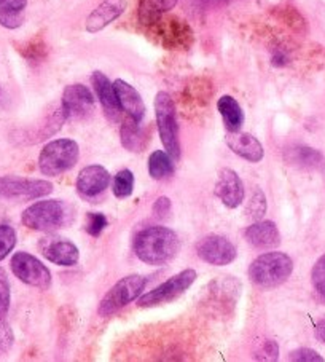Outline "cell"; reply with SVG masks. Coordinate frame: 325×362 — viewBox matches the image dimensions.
<instances>
[{
    "instance_id": "1",
    "label": "cell",
    "mask_w": 325,
    "mask_h": 362,
    "mask_svg": "<svg viewBox=\"0 0 325 362\" xmlns=\"http://www.w3.org/2000/svg\"><path fill=\"white\" fill-rule=\"evenodd\" d=\"M180 243L174 230L161 226L141 230L134 238L137 259L147 265L160 267L171 262L179 252Z\"/></svg>"
},
{
    "instance_id": "2",
    "label": "cell",
    "mask_w": 325,
    "mask_h": 362,
    "mask_svg": "<svg viewBox=\"0 0 325 362\" xmlns=\"http://www.w3.org/2000/svg\"><path fill=\"white\" fill-rule=\"evenodd\" d=\"M75 219L73 208L64 199H42L24 209L21 222L35 232H54L67 228Z\"/></svg>"
},
{
    "instance_id": "3",
    "label": "cell",
    "mask_w": 325,
    "mask_h": 362,
    "mask_svg": "<svg viewBox=\"0 0 325 362\" xmlns=\"http://www.w3.org/2000/svg\"><path fill=\"white\" fill-rule=\"evenodd\" d=\"M293 272V262L285 252H265L249 267V278L260 289H274L284 284Z\"/></svg>"
},
{
    "instance_id": "4",
    "label": "cell",
    "mask_w": 325,
    "mask_h": 362,
    "mask_svg": "<svg viewBox=\"0 0 325 362\" xmlns=\"http://www.w3.org/2000/svg\"><path fill=\"white\" fill-rule=\"evenodd\" d=\"M155 118L158 127L160 139L165 151L171 155L174 161L180 158V139H179V124L176 115V104L170 93L160 91L155 96Z\"/></svg>"
},
{
    "instance_id": "5",
    "label": "cell",
    "mask_w": 325,
    "mask_h": 362,
    "mask_svg": "<svg viewBox=\"0 0 325 362\" xmlns=\"http://www.w3.org/2000/svg\"><path fill=\"white\" fill-rule=\"evenodd\" d=\"M80 147L73 139H54L42 148L39 168L43 176L58 177L77 165Z\"/></svg>"
},
{
    "instance_id": "6",
    "label": "cell",
    "mask_w": 325,
    "mask_h": 362,
    "mask_svg": "<svg viewBox=\"0 0 325 362\" xmlns=\"http://www.w3.org/2000/svg\"><path fill=\"white\" fill-rule=\"evenodd\" d=\"M146 286L147 278L141 276V274H129L126 278H122L115 286H112V289L99 303V316L114 315L131 302L137 300L142 296V291L146 289Z\"/></svg>"
},
{
    "instance_id": "7",
    "label": "cell",
    "mask_w": 325,
    "mask_h": 362,
    "mask_svg": "<svg viewBox=\"0 0 325 362\" xmlns=\"http://www.w3.org/2000/svg\"><path fill=\"white\" fill-rule=\"evenodd\" d=\"M53 192V184L43 179H26L18 176L0 177V202H32Z\"/></svg>"
},
{
    "instance_id": "8",
    "label": "cell",
    "mask_w": 325,
    "mask_h": 362,
    "mask_svg": "<svg viewBox=\"0 0 325 362\" xmlns=\"http://www.w3.org/2000/svg\"><path fill=\"white\" fill-rule=\"evenodd\" d=\"M196 272L193 268H187V270L177 273L176 276L170 278L165 283L155 287L153 291L147 292V294L141 296L137 298V307L141 308H150V307H160V305L170 303L176 300L177 297L189 291L191 284L196 281Z\"/></svg>"
},
{
    "instance_id": "9",
    "label": "cell",
    "mask_w": 325,
    "mask_h": 362,
    "mask_svg": "<svg viewBox=\"0 0 325 362\" xmlns=\"http://www.w3.org/2000/svg\"><path fill=\"white\" fill-rule=\"evenodd\" d=\"M11 272L21 283L45 291L52 286V273L35 255L29 252H16L10 260Z\"/></svg>"
},
{
    "instance_id": "10",
    "label": "cell",
    "mask_w": 325,
    "mask_h": 362,
    "mask_svg": "<svg viewBox=\"0 0 325 362\" xmlns=\"http://www.w3.org/2000/svg\"><path fill=\"white\" fill-rule=\"evenodd\" d=\"M196 254L206 264L214 267L230 265L237 257L236 246L222 235H206L196 243Z\"/></svg>"
},
{
    "instance_id": "11",
    "label": "cell",
    "mask_w": 325,
    "mask_h": 362,
    "mask_svg": "<svg viewBox=\"0 0 325 362\" xmlns=\"http://www.w3.org/2000/svg\"><path fill=\"white\" fill-rule=\"evenodd\" d=\"M95 96L88 86L81 83L69 85L64 88L61 99V110L67 118H83L95 109Z\"/></svg>"
},
{
    "instance_id": "12",
    "label": "cell",
    "mask_w": 325,
    "mask_h": 362,
    "mask_svg": "<svg viewBox=\"0 0 325 362\" xmlns=\"http://www.w3.org/2000/svg\"><path fill=\"white\" fill-rule=\"evenodd\" d=\"M110 180V173L104 166L90 165L78 173L75 187L83 198H95L109 189Z\"/></svg>"
},
{
    "instance_id": "13",
    "label": "cell",
    "mask_w": 325,
    "mask_h": 362,
    "mask_svg": "<svg viewBox=\"0 0 325 362\" xmlns=\"http://www.w3.org/2000/svg\"><path fill=\"white\" fill-rule=\"evenodd\" d=\"M215 195L228 209L240 208V204L244 202V184L237 173L231 168H223L218 173Z\"/></svg>"
},
{
    "instance_id": "14",
    "label": "cell",
    "mask_w": 325,
    "mask_h": 362,
    "mask_svg": "<svg viewBox=\"0 0 325 362\" xmlns=\"http://www.w3.org/2000/svg\"><path fill=\"white\" fill-rule=\"evenodd\" d=\"M40 251L48 262L59 267H73L78 264L80 251L72 241L64 238H43Z\"/></svg>"
},
{
    "instance_id": "15",
    "label": "cell",
    "mask_w": 325,
    "mask_h": 362,
    "mask_svg": "<svg viewBox=\"0 0 325 362\" xmlns=\"http://www.w3.org/2000/svg\"><path fill=\"white\" fill-rule=\"evenodd\" d=\"M225 142L230 147V151L237 157L251 161V163H260L265 157V148L257 137L242 133V131H228L225 136Z\"/></svg>"
},
{
    "instance_id": "16",
    "label": "cell",
    "mask_w": 325,
    "mask_h": 362,
    "mask_svg": "<svg viewBox=\"0 0 325 362\" xmlns=\"http://www.w3.org/2000/svg\"><path fill=\"white\" fill-rule=\"evenodd\" d=\"M124 10H126V0H102L86 18L85 29L90 34H96L117 21L124 13Z\"/></svg>"
},
{
    "instance_id": "17",
    "label": "cell",
    "mask_w": 325,
    "mask_h": 362,
    "mask_svg": "<svg viewBox=\"0 0 325 362\" xmlns=\"http://www.w3.org/2000/svg\"><path fill=\"white\" fill-rule=\"evenodd\" d=\"M118 103H120V107L123 112H126L129 118H133L134 122L141 123L142 118L146 117V104H143V99L139 95L133 85L124 82L122 78H117L114 82Z\"/></svg>"
},
{
    "instance_id": "18",
    "label": "cell",
    "mask_w": 325,
    "mask_h": 362,
    "mask_svg": "<svg viewBox=\"0 0 325 362\" xmlns=\"http://www.w3.org/2000/svg\"><path fill=\"white\" fill-rule=\"evenodd\" d=\"M244 238L249 245L257 249L276 247L280 243V233L276 223L271 221H257L244 232Z\"/></svg>"
},
{
    "instance_id": "19",
    "label": "cell",
    "mask_w": 325,
    "mask_h": 362,
    "mask_svg": "<svg viewBox=\"0 0 325 362\" xmlns=\"http://www.w3.org/2000/svg\"><path fill=\"white\" fill-rule=\"evenodd\" d=\"M91 82H93V86H95L96 96L99 99V103H101V105L104 107V110L107 112V115L117 118L118 114H120L122 107H120V103H118L114 83H112L110 80L105 77V74L99 72V71L93 74Z\"/></svg>"
},
{
    "instance_id": "20",
    "label": "cell",
    "mask_w": 325,
    "mask_h": 362,
    "mask_svg": "<svg viewBox=\"0 0 325 362\" xmlns=\"http://www.w3.org/2000/svg\"><path fill=\"white\" fill-rule=\"evenodd\" d=\"M285 160L289 161V165L303 168V170H321L325 163L324 155L317 148L308 146L290 147L285 153Z\"/></svg>"
},
{
    "instance_id": "21",
    "label": "cell",
    "mask_w": 325,
    "mask_h": 362,
    "mask_svg": "<svg viewBox=\"0 0 325 362\" xmlns=\"http://www.w3.org/2000/svg\"><path fill=\"white\" fill-rule=\"evenodd\" d=\"M28 0H0V26L5 29H18L26 18Z\"/></svg>"
},
{
    "instance_id": "22",
    "label": "cell",
    "mask_w": 325,
    "mask_h": 362,
    "mask_svg": "<svg viewBox=\"0 0 325 362\" xmlns=\"http://www.w3.org/2000/svg\"><path fill=\"white\" fill-rule=\"evenodd\" d=\"M155 28H160L162 39H165V43L172 47H185L189 45L191 40V30L187 26L185 23L179 21V20H170L162 24V20L156 24Z\"/></svg>"
},
{
    "instance_id": "23",
    "label": "cell",
    "mask_w": 325,
    "mask_h": 362,
    "mask_svg": "<svg viewBox=\"0 0 325 362\" xmlns=\"http://www.w3.org/2000/svg\"><path fill=\"white\" fill-rule=\"evenodd\" d=\"M217 109L223 118L227 131H240L244 124V112L233 96L225 95L217 103Z\"/></svg>"
},
{
    "instance_id": "24",
    "label": "cell",
    "mask_w": 325,
    "mask_h": 362,
    "mask_svg": "<svg viewBox=\"0 0 325 362\" xmlns=\"http://www.w3.org/2000/svg\"><path fill=\"white\" fill-rule=\"evenodd\" d=\"M120 136H122V146L126 148L129 152H142L143 148L147 146V133L143 131L139 123L134 122L133 118H128L126 122L123 123L122 131H120Z\"/></svg>"
},
{
    "instance_id": "25",
    "label": "cell",
    "mask_w": 325,
    "mask_h": 362,
    "mask_svg": "<svg viewBox=\"0 0 325 362\" xmlns=\"http://www.w3.org/2000/svg\"><path fill=\"white\" fill-rule=\"evenodd\" d=\"M174 163L176 161L166 151H155L148 157V174L155 180L170 177L174 173Z\"/></svg>"
},
{
    "instance_id": "26",
    "label": "cell",
    "mask_w": 325,
    "mask_h": 362,
    "mask_svg": "<svg viewBox=\"0 0 325 362\" xmlns=\"http://www.w3.org/2000/svg\"><path fill=\"white\" fill-rule=\"evenodd\" d=\"M139 23L146 28H155L162 20V8L160 0H141L139 4Z\"/></svg>"
},
{
    "instance_id": "27",
    "label": "cell",
    "mask_w": 325,
    "mask_h": 362,
    "mask_svg": "<svg viewBox=\"0 0 325 362\" xmlns=\"http://www.w3.org/2000/svg\"><path fill=\"white\" fill-rule=\"evenodd\" d=\"M112 190L117 198H128L134 190V174L131 170H122L117 173L114 177V184H112Z\"/></svg>"
},
{
    "instance_id": "28",
    "label": "cell",
    "mask_w": 325,
    "mask_h": 362,
    "mask_svg": "<svg viewBox=\"0 0 325 362\" xmlns=\"http://www.w3.org/2000/svg\"><path fill=\"white\" fill-rule=\"evenodd\" d=\"M266 212V197L265 193L260 189L254 192V195L249 199V203L246 206V216L251 217L252 221H261V217L265 216Z\"/></svg>"
},
{
    "instance_id": "29",
    "label": "cell",
    "mask_w": 325,
    "mask_h": 362,
    "mask_svg": "<svg viewBox=\"0 0 325 362\" xmlns=\"http://www.w3.org/2000/svg\"><path fill=\"white\" fill-rule=\"evenodd\" d=\"M311 281H312V287H314V291L317 292V296L325 302V254L321 255V257L316 260L314 267H312Z\"/></svg>"
},
{
    "instance_id": "30",
    "label": "cell",
    "mask_w": 325,
    "mask_h": 362,
    "mask_svg": "<svg viewBox=\"0 0 325 362\" xmlns=\"http://www.w3.org/2000/svg\"><path fill=\"white\" fill-rule=\"evenodd\" d=\"M16 246V232L13 227L10 226H0V262H2L7 255L13 251Z\"/></svg>"
},
{
    "instance_id": "31",
    "label": "cell",
    "mask_w": 325,
    "mask_h": 362,
    "mask_svg": "<svg viewBox=\"0 0 325 362\" xmlns=\"http://www.w3.org/2000/svg\"><path fill=\"white\" fill-rule=\"evenodd\" d=\"M11 302V291H10V281L7 276V272L0 268V320H5L8 315Z\"/></svg>"
},
{
    "instance_id": "32",
    "label": "cell",
    "mask_w": 325,
    "mask_h": 362,
    "mask_svg": "<svg viewBox=\"0 0 325 362\" xmlns=\"http://www.w3.org/2000/svg\"><path fill=\"white\" fill-rule=\"evenodd\" d=\"M107 227V217H105L102 212H90L86 216V222H85V228L91 236L98 238L99 235L104 232V228Z\"/></svg>"
},
{
    "instance_id": "33",
    "label": "cell",
    "mask_w": 325,
    "mask_h": 362,
    "mask_svg": "<svg viewBox=\"0 0 325 362\" xmlns=\"http://www.w3.org/2000/svg\"><path fill=\"white\" fill-rule=\"evenodd\" d=\"M15 337L11 332V327L8 326L5 320H0V356L7 354L11 346H13Z\"/></svg>"
},
{
    "instance_id": "34",
    "label": "cell",
    "mask_w": 325,
    "mask_h": 362,
    "mask_svg": "<svg viewBox=\"0 0 325 362\" xmlns=\"http://www.w3.org/2000/svg\"><path fill=\"white\" fill-rule=\"evenodd\" d=\"M290 361H297V362H324V358L319 354L316 349L311 348H298L295 351H292L289 354Z\"/></svg>"
},
{
    "instance_id": "35",
    "label": "cell",
    "mask_w": 325,
    "mask_h": 362,
    "mask_svg": "<svg viewBox=\"0 0 325 362\" xmlns=\"http://www.w3.org/2000/svg\"><path fill=\"white\" fill-rule=\"evenodd\" d=\"M171 199L167 197H160L153 203V214L158 217V219H162V217H167L171 214Z\"/></svg>"
},
{
    "instance_id": "36",
    "label": "cell",
    "mask_w": 325,
    "mask_h": 362,
    "mask_svg": "<svg viewBox=\"0 0 325 362\" xmlns=\"http://www.w3.org/2000/svg\"><path fill=\"white\" fill-rule=\"evenodd\" d=\"M260 354H264L260 359H266V361H276V359H279V346H278V343L273 341V340H265L264 345H261Z\"/></svg>"
},
{
    "instance_id": "37",
    "label": "cell",
    "mask_w": 325,
    "mask_h": 362,
    "mask_svg": "<svg viewBox=\"0 0 325 362\" xmlns=\"http://www.w3.org/2000/svg\"><path fill=\"white\" fill-rule=\"evenodd\" d=\"M273 66L276 67H283L289 64V54H287L284 49H276V52L273 53V58H271Z\"/></svg>"
},
{
    "instance_id": "38",
    "label": "cell",
    "mask_w": 325,
    "mask_h": 362,
    "mask_svg": "<svg viewBox=\"0 0 325 362\" xmlns=\"http://www.w3.org/2000/svg\"><path fill=\"white\" fill-rule=\"evenodd\" d=\"M316 334H317V339L322 340L325 343V320L319 321L316 324Z\"/></svg>"
},
{
    "instance_id": "39",
    "label": "cell",
    "mask_w": 325,
    "mask_h": 362,
    "mask_svg": "<svg viewBox=\"0 0 325 362\" xmlns=\"http://www.w3.org/2000/svg\"><path fill=\"white\" fill-rule=\"evenodd\" d=\"M177 2H179V0H160L162 11H170V10H172V8L177 5Z\"/></svg>"
},
{
    "instance_id": "40",
    "label": "cell",
    "mask_w": 325,
    "mask_h": 362,
    "mask_svg": "<svg viewBox=\"0 0 325 362\" xmlns=\"http://www.w3.org/2000/svg\"><path fill=\"white\" fill-rule=\"evenodd\" d=\"M2 103H4V90L0 88V104H2Z\"/></svg>"
}]
</instances>
